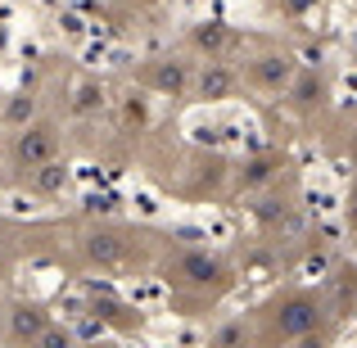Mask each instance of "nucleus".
Returning <instances> with one entry per match:
<instances>
[{"label": "nucleus", "instance_id": "obj_5", "mask_svg": "<svg viewBox=\"0 0 357 348\" xmlns=\"http://www.w3.org/2000/svg\"><path fill=\"white\" fill-rule=\"evenodd\" d=\"M0 344H9V348H50V344H73V331L54 321V312L41 298L0 289Z\"/></svg>", "mask_w": 357, "mask_h": 348}, {"label": "nucleus", "instance_id": "obj_3", "mask_svg": "<svg viewBox=\"0 0 357 348\" xmlns=\"http://www.w3.org/2000/svg\"><path fill=\"white\" fill-rule=\"evenodd\" d=\"M231 262L208 249H167L163 253V280L172 289V303L185 308V317L213 308L231 289Z\"/></svg>", "mask_w": 357, "mask_h": 348}, {"label": "nucleus", "instance_id": "obj_7", "mask_svg": "<svg viewBox=\"0 0 357 348\" xmlns=\"http://www.w3.org/2000/svg\"><path fill=\"white\" fill-rule=\"evenodd\" d=\"M244 91L240 63L236 59H195V77H190V96L185 100H204V105H218Z\"/></svg>", "mask_w": 357, "mask_h": 348}, {"label": "nucleus", "instance_id": "obj_1", "mask_svg": "<svg viewBox=\"0 0 357 348\" xmlns=\"http://www.w3.org/2000/svg\"><path fill=\"white\" fill-rule=\"evenodd\" d=\"M59 258L73 262L77 271L91 276H131V271H145L154 262H163L167 244L154 240L145 227H127V222H109V218H86L59 227Z\"/></svg>", "mask_w": 357, "mask_h": 348}, {"label": "nucleus", "instance_id": "obj_2", "mask_svg": "<svg viewBox=\"0 0 357 348\" xmlns=\"http://www.w3.org/2000/svg\"><path fill=\"white\" fill-rule=\"evenodd\" d=\"M331 312H326L321 294L312 289H280L262 308L249 312L253 340L258 344H317L331 340Z\"/></svg>", "mask_w": 357, "mask_h": 348}, {"label": "nucleus", "instance_id": "obj_8", "mask_svg": "<svg viewBox=\"0 0 357 348\" xmlns=\"http://www.w3.org/2000/svg\"><path fill=\"white\" fill-rule=\"evenodd\" d=\"M190 77H195V59H185V54H158L136 73V82L154 96H190Z\"/></svg>", "mask_w": 357, "mask_h": 348}, {"label": "nucleus", "instance_id": "obj_9", "mask_svg": "<svg viewBox=\"0 0 357 348\" xmlns=\"http://www.w3.org/2000/svg\"><path fill=\"white\" fill-rule=\"evenodd\" d=\"M105 105H109V96H105V82H100V77H77L73 96L63 100V109H68L73 118H100Z\"/></svg>", "mask_w": 357, "mask_h": 348}, {"label": "nucleus", "instance_id": "obj_4", "mask_svg": "<svg viewBox=\"0 0 357 348\" xmlns=\"http://www.w3.org/2000/svg\"><path fill=\"white\" fill-rule=\"evenodd\" d=\"M59 149H63L59 118L45 109L41 118H32V122H23V127H14V131H5V136H0V167H5V176L14 186H23L36 167L54 163V158H59Z\"/></svg>", "mask_w": 357, "mask_h": 348}, {"label": "nucleus", "instance_id": "obj_6", "mask_svg": "<svg viewBox=\"0 0 357 348\" xmlns=\"http://www.w3.org/2000/svg\"><path fill=\"white\" fill-rule=\"evenodd\" d=\"M236 63H240L244 91H258V96H285L298 77V59L289 45H253V50L240 45Z\"/></svg>", "mask_w": 357, "mask_h": 348}]
</instances>
